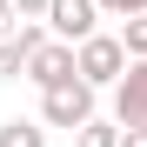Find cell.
I'll return each instance as SVG.
<instances>
[{"mask_svg": "<svg viewBox=\"0 0 147 147\" xmlns=\"http://www.w3.org/2000/svg\"><path fill=\"white\" fill-rule=\"evenodd\" d=\"M7 34H20V7H13V0H0V40H7Z\"/></svg>", "mask_w": 147, "mask_h": 147, "instance_id": "obj_9", "label": "cell"}, {"mask_svg": "<svg viewBox=\"0 0 147 147\" xmlns=\"http://www.w3.org/2000/svg\"><path fill=\"white\" fill-rule=\"evenodd\" d=\"M0 147H47V127H40V120H0Z\"/></svg>", "mask_w": 147, "mask_h": 147, "instance_id": "obj_6", "label": "cell"}, {"mask_svg": "<svg viewBox=\"0 0 147 147\" xmlns=\"http://www.w3.org/2000/svg\"><path fill=\"white\" fill-rule=\"evenodd\" d=\"M127 67H134V54H127V40H120V34H94V40H80V80H94V87H120V80H127Z\"/></svg>", "mask_w": 147, "mask_h": 147, "instance_id": "obj_2", "label": "cell"}, {"mask_svg": "<svg viewBox=\"0 0 147 147\" xmlns=\"http://www.w3.org/2000/svg\"><path fill=\"white\" fill-rule=\"evenodd\" d=\"M74 147H120V120H100V114H94L87 127L74 134Z\"/></svg>", "mask_w": 147, "mask_h": 147, "instance_id": "obj_7", "label": "cell"}, {"mask_svg": "<svg viewBox=\"0 0 147 147\" xmlns=\"http://www.w3.org/2000/svg\"><path fill=\"white\" fill-rule=\"evenodd\" d=\"M94 20H100V0H47V27H54V40H94L100 27H94Z\"/></svg>", "mask_w": 147, "mask_h": 147, "instance_id": "obj_3", "label": "cell"}, {"mask_svg": "<svg viewBox=\"0 0 147 147\" xmlns=\"http://www.w3.org/2000/svg\"><path fill=\"white\" fill-rule=\"evenodd\" d=\"M80 74V47L74 40H47V47H34V60H27V80L34 87H60V80H74Z\"/></svg>", "mask_w": 147, "mask_h": 147, "instance_id": "obj_4", "label": "cell"}, {"mask_svg": "<svg viewBox=\"0 0 147 147\" xmlns=\"http://www.w3.org/2000/svg\"><path fill=\"white\" fill-rule=\"evenodd\" d=\"M20 7V20H47V0H13Z\"/></svg>", "mask_w": 147, "mask_h": 147, "instance_id": "obj_10", "label": "cell"}, {"mask_svg": "<svg viewBox=\"0 0 147 147\" xmlns=\"http://www.w3.org/2000/svg\"><path fill=\"white\" fill-rule=\"evenodd\" d=\"M100 13H120V0H100Z\"/></svg>", "mask_w": 147, "mask_h": 147, "instance_id": "obj_12", "label": "cell"}, {"mask_svg": "<svg viewBox=\"0 0 147 147\" xmlns=\"http://www.w3.org/2000/svg\"><path fill=\"white\" fill-rule=\"evenodd\" d=\"M94 80H80V74H74V80H60V87H40V120L47 127H74L80 134L87 120H94Z\"/></svg>", "mask_w": 147, "mask_h": 147, "instance_id": "obj_1", "label": "cell"}, {"mask_svg": "<svg viewBox=\"0 0 147 147\" xmlns=\"http://www.w3.org/2000/svg\"><path fill=\"white\" fill-rule=\"evenodd\" d=\"M120 147H147V127H120Z\"/></svg>", "mask_w": 147, "mask_h": 147, "instance_id": "obj_11", "label": "cell"}, {"mask_svg": "<svg viewBox=\"0 0 147 147\" xmlns=\"http://www.w3.org/2000/svg\"><path fill=\"white\" fill-rule=\"evenodd\" d=\"M114 120L120 127H147V60H134L127 80L114 87Z\"/></svg>", "mask_w": 147, "mask_h": 147, "instance_id": "obj_5", "label": "cell"}, {"mask_svg": "<svg viewBox=\"0 0 147 147\" xmlns=\"http://www.w3.org/2000/svg\"><path fill=\"white\" fill-rule=\"evenodd\" d=\"M120 40H127L134 60H147V13H127V20H120Z\"/></svg>", "mask_w": 147, "mask_h": 147, "instance_id": "obj_8", "label": "cell"}]
</instances>
